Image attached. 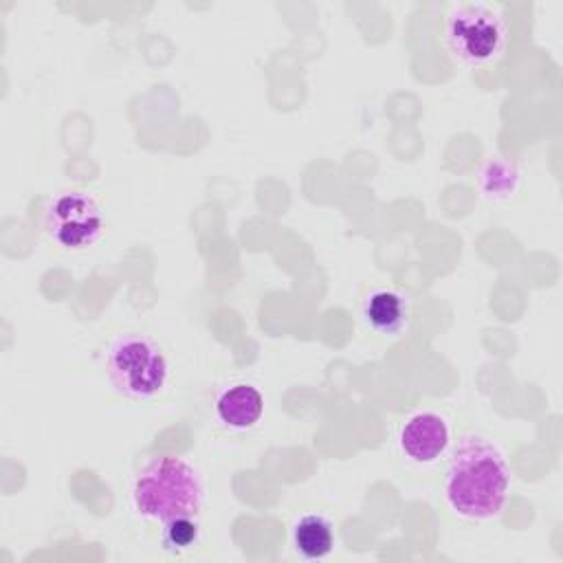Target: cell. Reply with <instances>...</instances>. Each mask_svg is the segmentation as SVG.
Returning <instances> with one entry per match:
<instances>
[{
  "label": "cell",
  "mask_w": 563,
  "mask_h": 563,
  "mask_svg": "<svg viewBox=\"0 0 563 563\" xmlns=\"http://www.w3.org/2000/svg\"><path fill=\"white\" fill-rule=\"evenodd\" d=\"M167 369L163 350L145 334L119 336L106 356L110 385L132 400L156 396L167 383Z\"/></svg>",
  "instance_id": "cell-3"
},
{
  "label": "cell",
  "mask_w": 563,
  "mask_h": 563,
  "mask_svg": "<svg viewBox=\"0 0 563 563\" xmlns=\"http://www.w3.org/2000/svg\"><path fill=\"white\" fill-rule=\"evenodd\" d=\"M200 541V523L196 515H178L163 521V545L174 552H187Z\"/></svg>",
  "instance_id": "cell-11"
},
{
  "label": "cell",
  "mask_w": 563,
  "mask_h": 563,
  "mask_svg": "<svg viewBox=\"0 0 563 563\" xmlns=\"http://www.w3.org/2000/svg\"><path fill=\"white\" fill-rule=\"evenodd\" d=\"M451 433L438 413H416L400 429V446L407 457L420 464L435 462L449 446Z\"/></svg>",
  "instance_id": "cell-6"
},
{
  "label": "cell",
  "mask_w": 563,
  "mask_h": 563,
  "mask_svg": "<svg viewBox=\"0 0 563 563\" xmlns=\"http://www.w3.org/2000/svg\"><path fill=\"white\" fill-rule=\"evenodd\" d=\"M292 545L299 556L319 561L334 548V528L323 515H303L292 528Z\"/></svg>",
  "instance_id": "cell-9"
},
{
  "label": "cell",
  "mask_w": 563,
  "mask_h": 563,
  "mask_svg": "<svg viewBox=\"0 0 563 563\" xmlns=\"http://www.w3.org/2000/svg\"><path fill=\"white\" fill-rule=\"evenodd\" d=\"M510 488V468L499 446L479 435L466 433L449 457L444 495L449 506L466 517L486 521L501 512Z\"/></svg>",
  "instance_id": "cell-1"
},
{
  "label": "cell",
  "mask_w": 563,
  "mask_h": 563,
  "mask_svg": "<svg viewBox=\"0 0 563 563\" xmlns=\"http://www.w3.org/2000/svg\"><path fill=\"white\" fill-rule=\"evenodd\" d=\"M48 235L68 251L92 246L103 231V213L86 191H62L46 207Z\"/></svg>",
  "instance_id": "cell-5"
},
{
  "label": "cell",
  "mask_w": 563,
  "mask_h": 563,
  "mask_svg": "<svg viewBox=\"0 0 563 563\" xmlns=\"http://www.w3.org/2000/svg\"><path fill=\"white\" fill-rule=\"evenodd\" d=\"M367 325L380 334H398L409 321V301L402 292L383 288L367 297L363 306Z\"/></svg>",
  "instance_id": "cell-7"
},
{
  "label": "cell",
  "mask_w": 563,
  "mask_h": 563,
  "mask_svg": "<svg viewBox=\"0 0 563 563\" xmlns=\"http://www.w3.org/2000/svg\"><path fill=\"white\" fill-rule=\"evenodd\" d=\"M218 418L231 429H249L253 427L264 411L262 394L246 383L229 387L216 405Z\"/></svg>",
  "instance_id": "cell-8"
},
{
  "label": "cell",
  "mask_w": 563,
  "mask_h": 563,
  "mask_svg": "<svg viewBox=\"0 0 563 563\" xmlns=\"http://www.w3.org/2000/svg\"><path fill=\"white\" fill-rule=\"evenodd\" d=\"M519 183H521V174L517 165L501 156L488 158L477 174V185L482 194L495 202L512 198L515 191L519 189Z\"/></svg>",
  "instance_id": "cell-10"
},
{
  "label": "cell",
  "mask_w": 563,
  "mask_h": 563,
  "mask_svg": "<svg viewBox=\"0 0 563 563\" xmlns=\"http://www.w3.org/2000/svg\"><path fill=\"white\" fill-rule=\"evenodd\" d=\"M132 501L143 517L156 521L196 515L202 504V484L183 457H156L134 479Z\"/></svg>",
  "instance_id": "cell-2"
},
{
  "label": "cell",
  "mask_w": 563,
  "mask_h": 563,
  "mask_svg": "<svg viewBox=\"0 0 563 563\" xmlns=\"http://www.w3.org/2000/svg\"><path fill=\"white\" fill-rule=\"evenodd\" d=\"M508 42L504 18L486 4H460L444 22V44L464 66H486L501 57Z\"/></svg>",
  "instance_id": "cell-4"
}]
</instances>
